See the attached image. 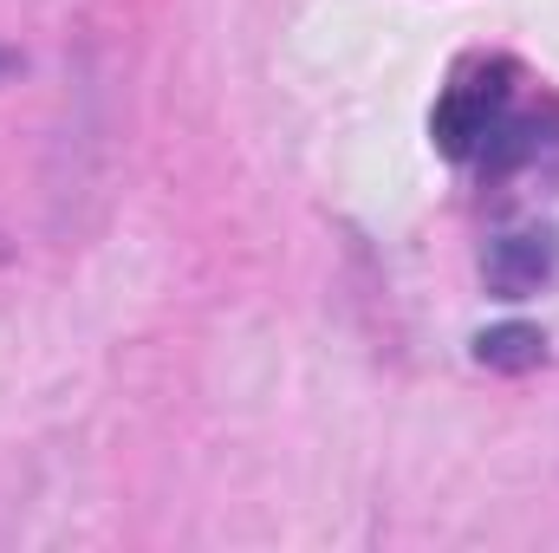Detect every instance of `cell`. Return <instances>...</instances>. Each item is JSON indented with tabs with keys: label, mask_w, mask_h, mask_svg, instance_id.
Returning a JSON list of instances; mask_svg holds the SVG:
<instances>
[{
	"label": "cell",
	"mask_w": 559,
	"mask_h": 553,
	"mask_svg": "<svg viewBox=\"0 0 559 553\" xmlns=\"http://www.w3.org/2000/svg\"><path fill=\"white\" fill-rule=\"evenodd\" d=\"M0 72H13V59H7V52H0Z\"/></svg>",
	"instance_id": "4"
},
{
	"label": "cell",
	"mask_w": 559,
	"mask_h": 553,
	"mask_svg": "<svg viewBox=\"0 0 559 553\" xmlns=\"http://www.w3.org/2000/svg\"><path fill=\"white\" fill-rule=\"evenodd\" d=\"M501 118H508V72L495 66V72H481V79H455V85L436 98V111H429V138H436L442 156L475 163L481 143L495 138Z\"/></svg>",
	"instance_id": "1"
},
{
	"label": "cell",
	"mask_w": 559,
	"mask_h": 553,
	"mask_svg": "<svg viewBox=\"0 0 559 553\" xmlns=\"http://www.w3.org/2000/svg\"><path fill=\"white\" fill-rule=\"evenodd\" d=\"M481 274H488V293H495V299H527V293H540V286L559 274V235L554 228L501 235V242L488 248Z\"/></svg>",
	"instance_id": "2"
},
{
	"label": "cell",
	"mask_w": 559,
	"mask_h": 553,
	"mask_svg": "<svg viewBox=\"0 0 559 553\" xmlns=\"http://www.w3.org/2000/svg\"><path fill=\"white\" fill-rule=\"evenodd\" d=\"M540 358H547V332L527 326V319L488 326V332L475 339V365H488V372H501V378H521V372H534Z\"/></svg>",
	"instance_id": "3"
}]
</instances>
